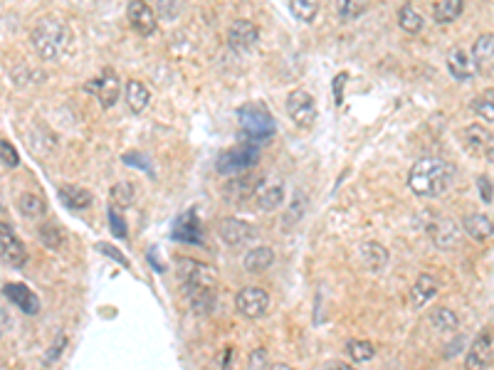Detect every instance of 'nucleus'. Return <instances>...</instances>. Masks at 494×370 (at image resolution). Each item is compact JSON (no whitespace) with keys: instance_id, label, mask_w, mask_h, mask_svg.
I'll return each instance as SVG.
<instances>
[{"instance_id":"nucleus-31","label":"nucleus","mask_w":494,"mask_h":370,"mask_svg":"<svg viewBox=\"0 0 494 370\" xmlns=\"http://www.w3.org/2000/svg\"><path fill=\"white\" fill-rule=\"evenodd\" d=\"M18 208L20 212H23L25 217H43L45 212H47V205H45V200L37 193H23L18 200Z\"/></svg>"},{"instance_id":"nucleus-24","label":"nucleus","mask_w":494,"mask_h":370,"mask_svg":"<svg viewBox=\"0 0 494 370\" xmlns=\"http://www.w3.org/2000/svg\"><path fill=\"white\" fill-rule=\"evenodd\" d=\"M188 296V304L196 311L198 316H205L213 311V304H215V289H200V286H188L183 289Z\"/></svg>"},{"instance_id":"nucleus-29","label":"nucleus","mask_w":494,"mask_h":370,"mask_svg":"<svg viewBox=\"0 0 494 370\" xmlns=\"http://www.w3.org/2000/svg\"><path fill=\"white\" fill-rule=\"evenodd\" d=\"M304 215H307V200H304V190H294V195H292V200H290V208H287V212H284V217H282V227L284 230L294 227L296 222L302 220Z\"/></svg>"},{"instance_id":"nucleus-18","label":"nucleus","mask_w":494,"mask_h":370,"mask_svg":"<svg viewBox=\"0 0 494 370\" xmlns=\"http://www.w3.org/2000/svg\"><path fill=\"white\" fill-rule=\"evenodd\" d=\"M3 294H5L8 301L15 304L23 314L35 316L37 311H40V299H37L35 291H30L25 284H5V286H3Z\"/></svg>"},{"instance_id":"nucleus-15","label":"nucleus","mask_w":494,"mask_h":370,"mask_svg":"<svg viewBox=\"0 0 494 370\" xmlns=\"http://www.w3.org/2000/svg\"><path fill=\"white\" fill-rule=\"evenodd\" d=\"M126 15H129V23L139 35L148 37L154 35L156 27H158V18H156V10L148 3H141V0H136V3H129L126 8Z\"/></svg>"},{"instance_id":"nucleus-25","label":"nucleus","mask_w":494,"mask_h":370,"mask_svg":"<svg viewBox=\"0 0 494 370\" xmlns=\"http://www.w3.org/2000/svg\"><path fill=\"white\" fill-rule=\"evenodd\" d=\"M255 185H257V178L252 175H240V178H233L225 188V197H228L230 203H240V200H247V197H252L255 193Z\"/></svg>"},{"instance_id":"nucleus-5","label":"nucleus","mask_w":494,"mask_h":370,"mask_svg":"<svg viewBox=\"0 0 494 370\" xmlns=\"http://www.w3.org/2000/svg\"><path fill=\"white\" fill-rule=\"evenodd\" d=\"M178 277L183 289L200 286V289H215L217 271L208 264H200L196 259H178Z\"/></svg>"},{"instance_id":"nucleus-47","label":"nucleus","mask_w":494,"mask_h":370,"mask_svg":"<svg viewBox=\"0 0 494 370\" xmlns=\"http://www.w3.org/2000/svg\"><path fill=\"white\" fill-rule=\"evenodd\" d=\"M346 72H341V74H336V79H333V97H336V104H341L344 101V94H341V89H344V84H346Z\"/></svg>"},{"instance_id":"nucleus-39","label":"nucleus","mask_w":494,"mask_h":370,"mask_svg":"<svg viewBox=\"0 0 494 370\" xmlns=\"http://www.w3.org/2000/svg\"><path fill=\"white\" fill-rule=\"evenodd\" d=\"M64 348H67V333H57L55 341H52V345H49L47 353H45V365L57 363L60 356L64 353Z\"/></svg>"},{"instance_id":"nucleus-9","label":"nucleus","mask_w":494,"mask_h":370,"mask_svg":"<svg viewBox=\"0 0 494 370\" xmlns=\"http://www.w3.org/2000/svg\"><path fill=\"white\" fill-rule=\"evenodd\" d=\"M0 259H3L5 264L15 267V269L25 267V262H27V249H25V245L18 240L15 230H12L10 225H5V222H0Z\"/></svg>"},{"instance_id":"nucleus-7","label":"nucleus","mask_w":494,"mask_h":370,"mask_svg":"<svg viewBox=\"0 0 494 370\" xmlns=\"http://www.w3.org/2000/svg\"><path fill=\"white\" fill-rule=\"evenodd\" d=\"M287 114L296 126H311L316 119V101L307 89H294L287 94Z\"/></svg>"},{"instance_id":"nucleus-40","label":"nucleus","mask_w":494,"mask_h":370,"mask_svg":"<svg viewBox=\"0 0 494 370\" xmlns=\"http://www.w3.org/2000/svg\"><path fill=\"white\" fill-rule=\"evenodd\" d=\"M364 12H366V3H361V0H341L339 3L341 20H356L358 15H364Z\"/></svg>"},{"instance_id":"nucleus-20","label":"nucleus","mask_w":494,"mask_h":370,"mask_svg":"<svg viewBox=\"0 0 494 370\" xmlns=\"http://www.w3.org/2000/svg\"><path fill=\"white\" fill-rule=\"evenodd\" d=\"M438 291H440L438 279L432 277V274H420L415 279L413 289H410V304H413V308H423Z\"/></svg>"},{"instance_id":"nucleus-17","label":"nucleus","mask_w":494,"mask_h":370,"mask_svg":"<svg viewBox=\"0 0 494 370\" xmlns=\"http://www.w3.org/2000/svg\"><path fill=\"white\" fill-rule=\"evenodd\" d=\"M494 138L492 131L480 126V123H472L464 129V146H467L469 153L475 156H484L487 160H492V148H494Z\"/></svg>"},{"instance_id":"nucleus-4","label":"nucleus","mask_w":494,"mask_h":370,"mask_svg":"<svg viewBox=\"0 0 494 370\" xmlns=\"http://www.w3.org/2000/svg\"><path fill=\"white\" fill-rule=\"evenodd\" d=\"M259 160V146H252V143H237L230 151L217 156L215 160V171L220 175H242L250 168L257 166Z\"/></svg>"},{"instance_id":"nucleus-1","label":"nucleus","mask_w":494,"mask_h":370,"mask_svg":"<svg viewBox=\"0 0 494 370\" xmlns=\"http://www.w3.org/2000/svg\"><path fill=\"white\" fill-rule=\"evenodd\" d=\"M455 178V166L443 158H420L410 168L408 185L420 197H438L445 190H450Z\"/></svg>"},{"instance_id":"nucleus-21","label":"nucleus","mask_w":494,"mask_h":370,"mask_svg":"<svg viewBox=\"0 0 494 370\" xmlns=\"http://www.w3.org/2000/svg\"><path fill=\"white\" fill-rule=\"evenodd\" d=\"M462 227L475 242L492 240V217L484 215V212H472V215H467L462 222Z\"/></svg>"},{"instance_id":"nucleus-12","label":"nucleus","mask_w":494,"mask_h":370,"mask_svg":"<svg viewBox=\"0 0 494 370\" xmlns=\"http://www.w3.org/2000/svg\"><path fill=\"white\" fill-rule=\"evenodd\" d=\"M252 200L262 212H272L284 203V185L282 180H257L252 193Z\"/></svg>"},{"instance_id":"nucleus-6","label":"nucleus","mask_w":494,"mask_h":370,"mask_svg":"<svg viewBox=\"0 0 494 370\" xmlns=\"http://www.w3.org/2000/svg\"><path fill=\"white\" fill-rule=\"evenodd\" d=\"M235 306L245 319H262L270 308V294L259 286H245L235 296Z\"/></svg>"},{"instance_id":"nucleus-33","label":"nucleus","mask_w":494,"mask_h":370,"mask_svg":"<svg viewBox=\"0 0 494 370\" xmlns=\"http://www.w3.org/2000/svg\"><path fill=\"white\" fill-rule=\"evenodd\" d=\"M398 23H401V27L405 32L415 35V32L423 30V23H425V20H423V15H420L413 5H403L401 10H398Z\"/></svg>"},{"instance_id":"nucleus-30","label":"nucleus","mask_w":494,"mask_h":370,"mask_svg":"<svg viewBox=\"0 0 494 370\" xmlns=\"http://www.w3.org/2000/svg\"><path fill=\"white\" fill-rule=\"evenodd\" d=\"M430 323L443 333H450V331H457V328H460V319H457V314L455 311H450V308H445V306L432 308Z\"/></svg>"},{"instance_id":"nucleus-27","label":"nucleus","mask_w":494,"mask_h":370,"mask_svg":"<svg viewBox=\"0 0 494 370\" xmlns=\"http://www.w3.org/2000/svg\"><path fill=\"white\" fill-rule=\"evenodd\" d=\"M60 200L72 210H84L92 205V193L77 188V185H64V188H60Z\"/></svg>"},{"instance_id":"nucleus-43","label":"nucleus","mask_w":494,"mask_h":370,"mask_svg":"<svg viewBox=\"0 0 494 370\" xmlns=\"http://www.w3.org/2000/svg\"><path fill=\"white\" fill-rule=\"evenodd\" d=\"M477 188H480L482 200H484L487 205H492V178H487V175H480V178H477Z\"/></svg>"},{"instance_id":"nucleus-10","label":"nucleus","mask_w":494,"mask_h":370,"mask_svg":"<svg viewBox=\"0 0 494 370\" xmlns=\"http://www.w3.org/2000/svg\"><path fill=\"white\" fill-rule=\"evenodd\" d=\"M425 230L438 249H455L460 242V227L447 215H435V220L427 222Z\"/></svg>"},{"instance_id":"nucleus-34","label":"nucleus","mask_w":494,"mask_h":370,"mask_svg":"<svg viewBox=\"0 0 494 370\" xmlns=\"http://www.w3.org/2000/svg\"><path fill=\"white\" fill-rule=\"evenodd\" d=\"M292 18H296L299 23H311L319 12V3L316 0H292L290 3Z\"/></svg>"},{"instance_id":"nucleus-26","label":"nucleus","mask_w":494,"mask_h":370,"mask_svg":"<svg viewBox=\"0 0 494 370\" xmlns=\"http://www.w3.org/2000/svg\"><path fill=\"white\" fill-rule=\"evenodd\" d=\"M148 101H151V92L143 86V82L131 79L129 84H126V104H129V109L134 111V114H141L148 106Z\"/></svg>"},{"instance_id":"nucleus-11","label":"nucleus","mask_w":494,"mask_h":370,"mask_svg":"<svg viewBox=\"0 0 494 370\" xmlns=\"http://www.w3.org/2000/svg\"><path fill=\"white\" fill-rule=\"evenodd\" d=\"M259 40V30L257 25L250 23V20H235L233 25L228 27V45L235 49V52H240V55H245V52H250V49L257 45Z\"/></svg>"},{"instance_id":"nucleus-48","label":"nucleus","mask_w":494,"mask_h":370,"mask_svg":"<svg viewBox=\"0 0 494 370\" xmlns=\"http://www.w3.org/2000/svg\"><path fill=\"white\" fill-rule=\"evenodd\" d=\"M10 328V314H8L5 304H3V299H0V333L8 331Z\"/></svg>"},{"instance_id":"nucleus-13","label":"nucleus","mask_w":494,"mask_h":370,"mask_svg":"<svg viewBox=\"0 0 494 370\" xmlns=\"http://www.w3.org/2000/svg\"><path fill=\"white\" fill-rule=\"evenodd\" d=\"M492 365V333L482 331L464 356V370H487Z\"/></svg>"},{"instance_id":"nucleus-14","label":"nucleus","mask_w":494,"mask_h":370,"mask_svg":"<svg viewBox=\"0 0 494 370\" xmlns=\"http://www.w3.org/2000/svg\"><path fill=\"white\" fill-rule=\"evenodd\" d=\"M217 234H220V240L230 247H237V245H245V242L255 240V234L257 230L252 225H247L245 220H237V217H225L220 220L217 225Z\"/></svg>"},{"instance_id":"nucleus-44","label":"nucleus","mask_w":494,"mask_h":370,"mask_svg":"<svg viewBox=\"0 0 494 370\" xmlns=\"http://www.w3.org/2000/svg\"><path fill=\"white\" fill-rule=\"evenodd\" d=\"M124 163H126V166H136V168H141V171L151 173V163H146V158H143L141 153H124Z\"/></svg>"},{"instance_id":"nucleus-35","label":"nucleus","mask_w":494,"mask_h":370,"mask_svg":"<svg viewBox=\"0 0 494 370\" xmlns=\"http://www.w3.org/2000/svg\"><path fill=\"white\" fill-rule=\"evenodd\" d=\"M40 240H43V245L49 247V249H60V247L64 245V232L57 227L55 222H45L43 227H40Z\"/></svg>"},{"instance_id":"nucleus-32","label":"nucleus","mask_w":494,"mask_h":370,"mask_svg":"<svg viewBox=\"0 0 494 370\" xmlns=\"http://www.w3.org/2000/svg\"><path fill=\"white\" fill-rule=\"evenodd\" d=\"M346 353H349V358H351L353 363H368L370 358L376 356V348H373V343H368V341L351 338L346 343Z\"/></svg>"},{"instance_id":"nucleus-36","label":"nucleus","mask_w":494,"mask_h":370,"mask_svg":"<svg viewBox=\"0 0 494 370\" xmlns=\"http://www.w3.org/2000/svg\"><path fill=\"white\" fill-rule=\"evenodd\" d=\"M492 32H484V35L477 37L475 42V55H472V60H475V64L480 67V64H484V62H492Z\"/></svg>"},{"instance_id":"nucleus-46","label":"nucleus","mask_w":494,"mask_h":370,"mask_svg":"<svg viewBox=\"0 0 494 370\" xmlns=\"http://www.w3.org/2000/svg\"><path fill=\"white\" fill-rule=\"evenodd\" d=\"M97 249L99 252H104V254H109V257H114L119 262L121 267H129V262H126V257H124L121 252H119L117 247H111V245H97Z\"/></svg>"},{"instance_id":"nucleus-28","label":"nucleus","mask_w":494,"mask_h":370,"mask_svg":"<svg viewBox=\"0 0 494 370\" xmlns=\"http://www.w3.org/2000/svg\"><path fill=\"white\" fill-rule=\"evenodd\" d=\"M462 10H464L462 0H440V3H435V8H432V18L438 20L440 25H447L460 18Z\"/></svg>"},{"instance_id":"nucleus-22","label":"nucleus","mask_w":494,"mask_h":370,"mask_svg":"<svg viewBox=\"0 0 494 370\" xmlns=\"http://www.w3.org/2000/svg\"><path fill=\"white\" fill-rule=\"evenodd\" d=\"M358 252H361V259H364V264L368 267L370 271H381L388 267V249L378 242H364V245L358 247Z\"/></svg>"},{"instance_id":"nucleus-2","label":"nucleus","mask_w":494,"mask_h":370,"mask_svg":"<svg viewBox=\"0 0 494 370\" xmlns=\"http://www.w3.org/2000/svg\"><path fill=\"white\" fill-rule=\"evenodd\" d=\"M32 47L37 49V55L47 62H57L62 57H67L74 47V32L69 25L62 20L45 18L32 27L30 32Z\"/></svg>"},{"instance_id":"nucleus-42","label":"nucleus","mask_w":494,"mask_h":370,"mask_svg":"<svg viewBox=\"0 0 494 370\" xmlns=\"http://www.w3.org/2000/svg\"><path fill=\"white\" fill-rule=\"evenodd\" d=\"M0 163L8 168H18L20 156H18V151L10 146V141H0Z\"/></svg>"},{"instance_id":"nucleus-8","label":"nucleus","mask_w":494,"mask_h":370,"mask_svg":"<svg viewBox=\"0 0 494 370\" xmlns=\"http://www.w3.org/2000/svg\"><path fill=\"white\" fill-rule=\"evenodd\" d=\"M84 92L94 94V97L99 99V104L104 106V109H111V106L117 104L119 92H121L117 72H114V69H102V74H99L97 79L84 84Z\"/></svg>"},{"instance_id":"nucleus-23","label":"nucleus","mask_w":494,"mask_h":370,"mask_svg":"<svg viewBox=\"0 0 494 370\" xmlns=\"http://www.w3.org/2000/svg\"><path fill=\"white\" fill-rule=\"evenodd\" d=\"M274 264V249L272 247H255L245 254L242 259V267L252 274H259V271H267L270 267Z\"/></svg>"},{"instance_id":"nucleus-19","label":"nucleus","mask_w":494,"mask_h":370,"mask_svg":"<svg viewBox=\"0 0 494 370\" xmlns=\"http://www.w3.org/2000/svg\"><path fill=\"white\" fill-rule=\"evenodd\" d=\"M447 69H450V74L457 82H467L475 77L480 67L475 64V60H472V55H469L467 49L455 47L450 52V57H447Z\"/></svg>"},{"instance_id":"nucleus-37","label":"nucleus","mask_w":494,"mask_h":370,"mask_svg":"<svg viewBox=\"0 0 494 370\" xmlns=\"http://www.w3.org/2000/svg\"><path fill=\"white\" fill-rule=\"evenodd\" d=\"M492 99H494V92L492 89H487V92L482 94V97H477L475 101H472V109L477 111V116H482L484 121H494V106H492Z\"/></svg>"},{"instance_id":"nucleus-16","label":"nucleus","mask_w":494,"mask_h":370,"mask_svg":"<svg viewBox=\"0 0 494 370\" xmlns=\"http://www.w3.org/2000/svg\"><path fill=\"white\" fill-rule=\"evenodd\" d=\"M171 237L176 242H191V245H200L203 242V230H200V220H198L196 210H188V212L176 217Z\"/></svg>"},{"instance_id":"nucleus-45","label":"nucleus","mask_w":494,"mask_h":370,"mask_svg":"<svg viewBox=\"0 0 494 370\" xmlns=\"http://www.w3.org/2000/svg\"><path fill=\"white\" fill-rule=\"evenodd\" d=\"M250 368L252 370H267V351L265 348H257L250 358Z\"/></svg>"},{"instance_id":"nucleus-38","label":"nucleus","mask_w":494,"mask_h":370,"mask_svg":"<svg viewBox=\"0 0 494 370\" xmlns=\"http://www.w3.org/2000/svg\"><path fill=\"white\" fill-rule=\"evenodd\" d=\"M111 197H114V203L117 208H129L134 203V185L131 183H117L111 188Z\"/></svg>"},{"instance_id":"nucleus-49","label":"nucleus","mask_w":494,"mask_h":370,"mask_svg":"<svg viewBox=\"0 0 494 370\" xmlns=\"http://www.w3.org/2000/svg\"><path fill=\"white\" fill-rule=\"evenodd\" d=\"M327 370H356L351 363H329Z\"/></svg>"},{"instance_id":"nucleus-3","label":"nucleus","mask_w":494,"mask_h":370,"mask_svg":"<svg viewBox=\"0 0 494 370\" xmlns=\"http://www.w3.org/2000/svg\"><path fill=\"white\" fill-rule=\"evenodd\" d=\"M237 123H240V134L245 136V143H252V146L267 143L277 131L267 106L257 101H247L237 109Z\"/></svg>"},{"instance_id":"nucleus-50","label":"nucleus","mask_w":494,"mask_h":370,"mask_svg":"<svg viewBox=\"0 0 494 370\" xmlns=\"http://www.w3.org/2000/svg\"><path fill=\"white\" fill-rule=\"evenodd\" d=\"M272 370H290V368H287V365H274Z\"/></svg>"},{"instance_id":"nucleus-41","label":"nucleus","mask_w":494,"mask_h":370,"mask_svg":"<svg viewBox=\"0 0 494 370\" xmlns=\"http://www.w3.org/2000/svg\"><path fill=\"white\" fill-rule=\"evenodd\" d=\"M106 217H109L111 234H114L117 240H126V234H129V230H126V225H124V217L119 215V210H117V208H109Z\"/></svg>"}]
</instances>
